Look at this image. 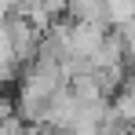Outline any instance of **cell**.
Instances as JSON below:
<instances>
[{
	"label": "cell",
	"instance_id": "cell-1",
	"mask_svg": "<svg viewBox=\"0 0 135 135\" xmlns=\"http://www.w3.org/2000/svg\"><path fill=\"white\" fill-rule=\"evenodd\" d=\"M106 4L110 0H66V15L73 26H106Z\"/></svg>",
	"mask_w": 135,
	"mask_h": 135
}]
</instances>
